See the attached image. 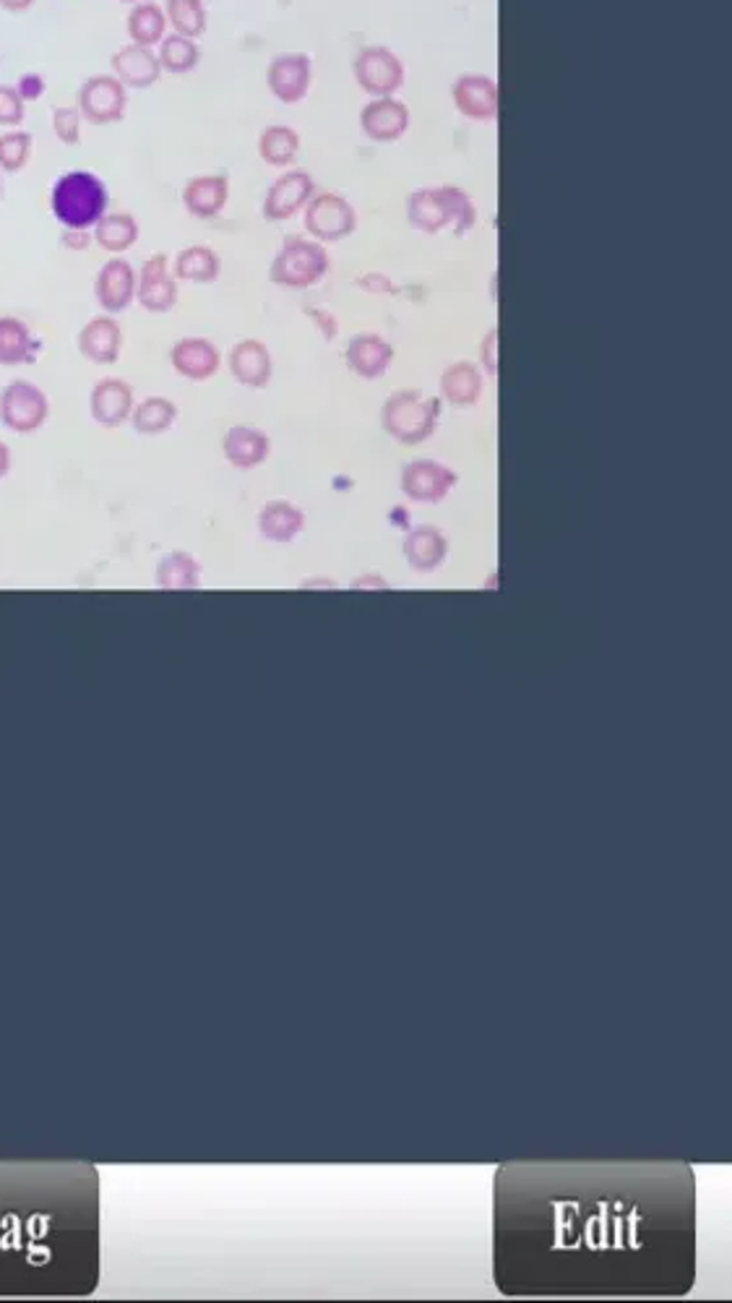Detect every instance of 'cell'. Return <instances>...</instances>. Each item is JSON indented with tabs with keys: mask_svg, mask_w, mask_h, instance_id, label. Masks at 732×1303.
<instances>
[{
	"mask_svg": "<svg viewBox=\"0 0 732 1303\" xmlns=\"http://www.w3.org/2000/svg\"><path fill=\"white\" fill-rule=\"evenodd\" d=\"M696 1282L686 1160H508L493 1176L506 1299H683Z\"/></svg>",
	"mask_w": 732,
	"mask_h": 1303,
	"instance_id": "cell-1",
	"label": "cell"
},
{
	"mask_svg": "<svg viewBox=\"0 0 732 1303\" xmlns=\"http://www.w3.org/2000/svg\"><path fill=\"white\" fill-rule=\"evenodd\" d=\"M102 1272L90 1160H0V1299H86Z\"/></svg>",
	"mask_w": 732,
	"mask_h": 1303,
	"instance_id": "cell-2",
	"label": "cell"
},
{
	"mask_svg": "<svg viewBox=\"0 0 732 1303\" xmlns=\"http://www.w3.org/2000/svg\"><path fill=\"white\" fill-rule=\"evenodd\" d=\"M107 203H110V193H107L105 180L90 169H71L52 183V214L66 227H94L107 214Z\"/></svg>",
	"mask_w": 732,
	"mask_h": 1303,
	"instance_id": "cell-3",
	"label": "cell"
},
{
	"mask_svg": "<svg viewBox=\"0 0 732 1303\" xmlns=\"http://www.w3.org/2000/svg\"><path fill=\"white\" fill-rule=\"evenodd\" d=\"M406 220L420 233L436 235L453 225L457 235H464L477 222V209L470 196L457 186L420 188L406 199Z\"/></svg>",
	"mask_w": 732,
	"mask_h": 1303,
	"instance_id": "cell-4",
	"label": "cell"
},
{
	"mask_svg": "<svg viewBox=\"0 0 732 1303\" xmlns=\"http://www.w3.org/2000/svg\"><path fill=\"white\" fill-rule=\"evenodd\" d=\"M438 415V399H428L423 391L404 389L394 391L386 399L381 410V425L397 444L417 446L436 433Z\"/></svg>",
	"mask_w": 732,
	"mask_h": 1303,
	"instance_id": "cell-5",
	"label": "cell"
},
{
	"mask_svg": "<svg viewBox=\"0 0 732 1303\" xmlns=\"http://www.w3.org/2000/svg\"><path fill=\"white\" fill-rule=\"evenodd\" d=\"M329 263L331 261L323 243L314 240V237L290 235L284 237L280 254L271 261L269 280L280 284V287L308 290L327 277Z\"/></svg>",
	"mask_w": 732,
	"mask_h": 1303,
	"instance_id": "cell-6",
	"label": "cell"
},
{
	"mask_svg": "<svg viewBox=\"0 0 732 1303\" xmlns=\"http://www.w3.org/2000/svg\"><path fill=\"white\" fill-rule=\"evenodd\" d=\"M352 73L370 97H394L404 84V63L391 47L365 45L352 60Z\"/></svg>",
	"mask_w": 732,
	"mask_h": 1303,
	"instance_id": "cell-7",
	"label": "cell"
},
{
	"mask_svg": "<svg viewBox=\"0 0 732 1303\" xmlns=\"http://www.w3.org/2000/svg\"><path fill=\"white\" fill-rule=\"evenodd\" d=\"M305 230L318 243H339L357 230L355 207L339 193H316L305 203Z\"/></svg>",
	"mask_w": 732,
	"mask_h": 1303,
	"instance_id": "cell-8",
	"label": "cell"
},
{
	"mask_svg": "<svg viewBox=\"0 0 732 1303\" xmlns=\"http://www.w3.org/2000/svg\"><path fill=\"white\" fill-rule=\"evenodd\" d=\"M50 415L47 394L29 381H13L0 391V423L13 433H34Z\"/></svg>",
	"mask_w": 732,
	"mask_h": 1303,
	"instance_id": "cell-9",
	"label": "cell"
},
{
	"mask_svg": "<svg viewBox=\"0 0 732 1303\" xmlns=\"http://www.w3.org/2000/svg\"><path fill=\"white\" fill-rule=\"evenodd\" d=\"M79 113L94 126L115 124L126 115L128 92L115 73H94L79 90Z\"/></svg>",
	"mask_w": 732,
	"mask_h": 1303,
	"instance_id": "cell-10",
	"label": "cell"
},
{
	"mask_svg": "<svg viewBox=\"0 0 732 1303\" xmlns=\"http://www.w3.org/2000/svg\"><path fill=\"white\" fill-rule=\"evenodd\" d=\"M459 474L433 459H417L402 470V493L415 504H440L457 488Z\"/></svg>",
	"mask_w": 732,
	"mask_h": 1303,
	"instance_id": "cell-11",
	"label": "cell"
},
{
	"mask_svg": "<svg viewBox=\"0 0 732 1303\" xmlns=\"http://www.w3.org/2000/svg\"><path fill=\"white\" fill-rule=\"evenodd\" d=\"M316 196L314 175L305 169H287L269 186L263 196V216L269 222H284L295 216Z\"/></svg>",
	"mask_w": 732,
	"mask_h": 1303,
	"instance_id": "cell-12",
	"label": "cell"
},
{
	"mask_svg": "<svg viewBox=\"0 0 732 1303\" xmlns=\"http://www.w3.org/2000/svg\"><path fill=\"white\" fill-rule=\"evenodd\" d=\"M314 63L305 52H282L267 68V86L284 105H297L308 97Z\"/></svg>",
	"mask_w": 732,
	"mask_h": 1303,
	"instance_id": "cell-13",
	"label": "cell"
},
{
	"mask_svg": "<svg viewBox=\"0 0 732 1303\" xmlns=\"http://www.w3.org/2000/svg\"><path fill=\"white\" fill-rule=\"evenodd\" d=\"M135 301L149 314H167L178 303V280L169 271L165 254H154L144 261L139 277H135Z\"/></svg>",
	"mask_w": 732,
	"mask_h": 1303,
	"instance_id": "cell-14",
	"label": "cell"
},
{
	"mask_svg": "<svg viewBox=\"0 0 732 1303\" xmlns=\"http://www.w3.org/2000/svg\"><path fill=\"white\" fill-rule=\"evenodd\" d=\"M451 99L470 120H493L498 115V84L485 73H462L453 79Z\"/></svg>",
	"mask_w": 732,
	"mask_h": 1303,
	"instance_id": "cell-15",
	"label": "cell"
},
{
	"mask_svg": "<svg viewBox=\"0 0 732 1303\" xmlns=\"http://www.w3.org/2000/svg\"><path fill=\"white\" fill-rule=\"evenodd\" d=\"M361 128L378 144L402 139L410 128V107L397 97H373L361 113Z\"/></svg>",
	"mask_w": 732,
	"mask_h": 1303,
	"instance_id": "cell-16",
	"label": "cell"
},
{
	"mask_svg": "<svg viewBox=\"0 0 732 1303\" xmlns=\"http://www.w3.org/2000/svg\"><path fill=\"white\" fill-rule=\"evenodd\" d=\"M94 297L105 314H123L135 297V271L126 259H110L94 280Z\"/></svg>",
	"mask_w": 732,
	"mask_h": 1303,
	"instance_id": "cell-17",
	"label": "cell"
},
{
	"mask_svg": "<svg viewBox=\"0 0 732 1303\" xmlns=\"http://www.w3.org/2000/svg\"><path fill=\"white\" fill-rule=\"evenodd\" d=\"M169 363L188 381H209L220 371L222 355L216 344L209 342V339L186 337L175 342V348L169 350Z\"/></svg>",
	"mask_w": 732,
	"mask_h": 1303,
	"instance_id": "cell-18",
	"label": "cell"
},
{
	"mask_svg": "<svg viewBox=\"0 0 732 1303\" xmlns=\"http://www.w3.org/2000/svg\"><path fill=\"white\" fill-rule=\"evenodd\" d=\"M135 407L133 386L120 381V378H105L92 389L90 412L92 420L102 427H118L126 420H131V412Z\"/></svg>",
	"mask_w": 732,
	"mask_h": 1303,
	"instance_id": "cell-19",
	"label": "cell"
},
{
	"mask_svg": "<svg viewBox=\"0 0 732 1303\" xmlns=\"http://www.w3.org/2000/svg\"><path fill=\"white\" fill-rule=\"evenodd\" d=\"M227 365L235 381L250 386V389H263V386H269L271 373H274L271 352L259 339H243V342H237L235 348L229 350Z\"/></svg>",
	"mask_w": 732,
	"mask_h": 1303,
	"instance_id": "cell-20",
	"label": "cell"
},
{
	"mask_svg": "<svg viewBox=\"0 0 732 1303\" xmlns=\"http://www.w3.org/2000/svg\"><path fill=\"white\" fill-rule=\"evenodd\" d=\"M110 63H113V73L123 81L126 90L128 86H131V90H146V86L157 84V79L162 73V63H160L157 52H154L152 47L135 45V43L118 47V50L113 52Z\"/></svg>",
	"mask_w": 732,
	"mask_h": 1303,
	"instance_id": "cell-21",
	"label": "cell"
},
{
	"mask_svg": "<svg viewBox=\"0 0 732 1303\" xmlns=\"http://www.w3.org/2000/svg\"><path fill=\"white\" fill-rule=\"evenodd\" d=\"M76 344L81 355L92 363L113 365L118 363L120 350H123V331L113 316H97L79 331Z\"/></svg>",
	"mask_w": 732,
	"mask_h": 1303,
	"instance_id": "cell-22",
	"label": "cell"
},
{
	"mask_svg": "<svg viewBox=\"0 0 732 1303\" xmlns=\"http://www.w3.org/2000/svg\"><path fill=\"white\" fill-rule=\"evenodd\" d=\"M344 357H347V368L355 376L365 378V381H376V378H383L386 371L394 363V348L383 337L368 331V334L352 339Z\"/></svg>",
	"mask_w": 732,
	"mask_h": 1303,
	"instance_id": "cell-23",
	"label": "cell"
},
{
	"mask_svg": "<svg viewBox=\"0 0 732 1303\" xmlns=\"http://www.w3.org/2000/svg\"><path fill=\"white\" fill-rule=\"evenodd\" d=\"M222 451L237 470H253V467H261L269 459L271 441L259 427L235 425L222 438Z\"/></svg>",
	"mask_w": 732,
	"mask_h": 1303,
	"instance_id": "cell-24",
	"label": "cell"
},
{
	"mask_svg": "<svg viewBox=\"0 0 732 1303\" xmlns=\"http://www.w3.org/2000/svg\"><path fill=\"white\" fill-rule=\"evenodd\" d=\"M229 199V180L225 175H196L182 188V203L199 220H212L222 214Z\"/></svg>",
	"mask_w": 732,
	"mask_h": 1303,
	"instance_id": "cell-25",
	"label": "cell"
},
{
	"mask_svg": "<svg viewBox=\"0 0 732 1303\" xmlns=\"http://www.w3.org/2000/svg\"><path fill=\"white\" fill-rule=\"evenodd\" d=\"M449 555V540L436 527H417L404 538V561L412 572L430 574L444 566Z\"/></svg>",
	"mask_w": 732,
	"mask_h": 1303,
	"instance_id": "cell-26",
	"label": "cell"
},
{
	"mask_svg": "<svg viewBox=\"0 0 732 1303\" xmlns=\"http://www.w3.org/2000/svg\"><path fill=\"white\" fill-rule=\"evenodd\" d=\"M43 352V342L32 334L24 321L13 316H0V365L16 368V365H32Z\"/></svg>",
	"mask_w": 732,
	"mask_h": 1303,
	"instance_id": "cell-27",
	"label": "cell"
},
{
	"mask_svg": "<svg viewBox=\"0 0 732 1303\" xmlns=\"http://www.w3.org/2000/svg\"><path fill=\"white\" fill-rule=\"evenodd\" d=\"M483 371L474 363H453L440 376V397L451 407H472L483 397Z\"/></svg>",
	"mask_w": 732,
	"mask_h": 1303,
	"instance_id": "cell-28",
	"label": "cell"
},
{
	"mask_svg": "<svg viewBox=\"0 0 732 1303\" xmlns=\"http://www.w3.org/2000/svg\"><path fill=\"white\" fill-rule=\"evenodd\" d=\"M259 529L263 540L287 545L305 529V514L297 506L287 504V501H271V504L261 508Z\"/></svg>",
	"mask_w": 732,
	"mask_h": 1303,
	"instance_id": "cell-29",
	"label": "cell"
},
{
	"mask_svg": "<svg viewBox=\"0 0 732 1303\" xmlns=\"http://www.w3.org/2000/svg\"><path fill=\"white\" fill-rule=\"evenodd\" d=\"M126 30H128V37H131V43H135V45H144V47L160 45L162 37H165V32H167L165 9H162L160 3H152V0L133 3L131 13H128Z\"/></svg>",
	"mask_w": 732,
	"mask_h": 1303,
	"instance_id": "cell-30",
	"label": "cell"
},
{
	"mask_svg": "<svg viewBox=\"0 0 732 1303\" xmlns=\"http://www.w3.org/2000/svg\"><path fill=\"white\" fill-rule=\"evenodd\" d=\"M157 587L165 592H188L201 587V566L193 555L175 551L167 553L157 566Z\"/></svg>",
	"mask_w": 732,
	"mask_h": 1303,
	"instance_id": "cell-31",
	"label": "cell"
},
{
	"mask_svg": "<svg viewBox=\"0 0 732 1303\" xmlns=\"http://www.w3.org/2000/svg\"><path fill=\"white\" fill-rule=\"evenodd\" d=\"M220 271H222V261H220V256L214 254V248L188 246V248H182L178 254V259H175L173 274H175V280H182V282L209 284L220 277Z\"/></svg>",
	"mask_w": 732,
	"mask_h": 1303,
	"instance_id": "cell-32",
	"label": "cell"
},
{
	"mask_svg": "<svg viewBox=\"0 0 732 1303\" xmlns=\"http://www.w3.org/2000/svg\"><path fill=\"white\" fill-rule=\"evenodd\" d=\"M300 152V133L290 126H267L259 136V154L271 167L293 165Z\"/></svg>",
	"mask_w": 732,
	"mask_h": 1303,
	"instance_id": "cell-33",
	"label": "cell"
},
{
	"mask_svg": "<svg viewBox=\"0 0 732 1303\" xmlns=\"http://www.w3.org/2000/svg\"><path fill=\"white\" fill-rule=\"evenodd\" d=\"M94 240H97V246L110 250V254H123L139 240V222H135L133 214L126 212L105 214L94 225Z\"/></svg>",
	"mask_w": 732,
	"mask_h": 1303,
	"instance_id": "cell-34",
	"label": "cell"
},
{
	"mask_svg": "<svg viewBox=\"0 0 732 1303\" xmlns=\"http://www.w3.org/2000/svg\"><path fill=\"white\" fill-rule=\"evenodd\" d=\"M178 420V407L165 397H149L146 402L135 404L131 412V425L141 436H162Z\"/></svg>",
	"mask_w": 732,
	"mask_h": 1303,
	"instance_id": "cell-35",
	"label": "cell"
},
{
	"mask_svg": "<svg viewBox=\"0 0 732 1303\" xmlns=\"http://www.w3.org/2000/svg\"><path fill=\"white\" fill-rule=\"evenodd\" d=\"M157 58L165 71L188 73L199 66L201 50L191 37H182V34H167V37H162Z\"/></svg>",
	"mask_w": 732,
	"mask_h": 1303,
	"instance_id": "cell-36",
	"label": "cell"
},
{
	"mask_svg": "<svg viewBox=\"0 0 732 1303\" xmlns=\"http://www.w3.org/2000/svg\"><path fill=\"white\" fill-rule=\"evenodd\" d=\"M165 16L175 34L182 37H201L206 32V5L203 0H167Z\"/></svg>",
	"mask_w": 732,
	"mask_h": 1303,
	"instance_id": "cell-37",
	"label": "cell"
},
{
	"mask_svg": "<svg viewBox=\"0 0 732 1303\" xmlns=\"http://www.w3.org/2000/svg\"><path fill=\"white\" fill-rule=\"evenodd\" d=\"M32 154V133L29 131H13L0 136V169L5 173H19Z\"/></svg>",
	"mask_w": 732,
	"mask_h": 1303,
	"instance_id": "cell-38",
	"label": "cell"
},
{
	"mask_svg": "<svg viewBox=\"0 0 732 1303\" xmlns=\"http://www.w3.org/2000/svg\"><path fill=\"white\" fill-rule=\"evenodd\" d=\"M52 131L66 146H76L81 141V113L79 107L58 105L52 107Z\"/></svg>",
	"mask_w": 732,
	"mask_h": 1303,
	"instance_id": "cell-39",
	"label": "cell"
},
{
	"mask_svg": "<svg viewBox=\"0 0 732 1303\" xmlns=\"http://www.w3.org/2000/svg\"><path fill=\"white\" fill-rule=\"evenodd\" d=\"M24 115L26 107L16 86L0 84V126H22Z\"/></svg>",
	"mask_w": 732,
	"mask_h": 1303,
	"instance_id": "cell-40",
	"label": "cell"
},
{
	"mask_svg": "<svg viewBox=\"0 0 732 1303\" xmlns=\"http://www.w3.org/2000/svg\"><path fill=\"white\" fill-rule=\"evenodd\" d=\"M45 90H47L45 77H39V73H24V77H19V81H16V92L22 94L24 102L39 99L45 94Z\"/></svg>",
	"mask_w": 732,
	"mask_h": 1303,
	"instance_id": "cell-41",
	"label": "cell"
},
{
	"mask_svg": "<svg viewBox=\"0 0 732 1303\" xmlns=\"http://www.w3.org/2000/svg\"><path fill=\"white\" fill-rule=\"evenodd\" d=\"M357 284H361L363 290H368L370 295H376V293H378V295H391V293H394V284H391L389 277L376 274V271H370V274H365L363 280L357 282Z\"/></svg>",
	"mask_w": 732,
	"mask_h": 1303,
	"instance_id": "cell-42",
	"label": "cell"
},
{
	"mask_svg": "<svg viewBox=\"0 0 732 1303\" xmlns=\"http://www.w3.org/2000/svg\"><path fill=\"white\" fill-rule=\"evenodd\" d=\"M496 344H498V334L496 331H487L485 342H480V352H483V363H485V371L496 373Z\"/></svg>",
	"mask_w": 732,
	"mask_h": 1303,
	"instance_id": "cell-43",
	"label": "cell"
},
{
	"mask_svg": "<svg viewBox=\"0 0 732 1303\" xmlns=\"http://www.w3.org/2000/svg\"><path fill=\"white\" fill-rule=\"evenodd\" d=\"M60 240H63V246L68 250H86V246H90V243H92V237H90V233H86V230L68 227L66 233H63V237H60Z\"/></svg>",
	"mask_w": 732,
	"mask_h": 1303,
	"instance_id": "cell-44",
	"label": "cell"
},
{
	"mask_svg": "<svg viewBox=\"0 0 732 1303\" xmlns=\"http://www.w3.org/2000/svg\"><path fill=\"white\" fill-rule=\"evenodd\" d=\"M389 585L381 579V576H365V579H355L352 582V589H386Z\"/></svg>",
	"mask_w": 732,
	"mask_h": 1303,
	"instance_id": "cell-45",
	"label": "cell"
},
{
	"mask_svg": "<svg viewBox=\"0 0 732 1303\" xmlns=\"http://www.w3.org/2000/svg\"><path fill=\"white\" fill-rule=\"evenodd\" d=\"M9 470H11V451H9V446L0 441V480L9 474Z\"/></svg>",
	"mask_w": 732,
	"mask_h": 1303,
	"instance_id": "cell-46",
	"label": "cell"
},
{
	"mask_svg": "<svg viewBox=\"0 0 732 1303\" xmlns=\"http://www.w3.org/2000/svg\"><path fill=\"white\" fill-rule=\"evenodd\" d=\"M34 0H0V5H3L5 11H26Z\"/></svg>",
	"mask_w": 732,
	"mask_h": 1303,
	"instance_id": "cell-47",
	"label": "cell"
},
{
	"mask_svg": "<svg viewBox=\"0 0 732 1303\" xmlns=\"http://www.w3.org/2000/svg\"><path fill=\"white\" fill-rule=\"evenodd\" d=\"M118 3H131L133 5V3H141V0H118Z\"/></svg>",
	"mask_w": 732,
	"mask_h": 1303,
	"instance_id": "cell-48",
	"label": "cell"
},
{
	"mask_svg": "<svg viewBox=\"0 0 732 1303\" xmlns=\"http://www.w3.org/2000/svg\"><path fill=\"white\" fill-rule=\"evenodd\" d=\"M0 188H3V178H0Z\"/></svg>",
	"mask_w": 732,
	"mask_h": 1303,
	"instance_id": "cell-49",
	"label": "cell"
}]
</instances>
